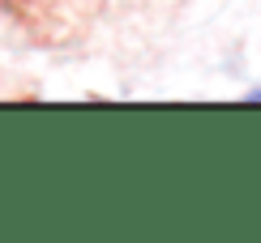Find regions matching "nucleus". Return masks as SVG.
Instances as JSON below:
<instances>
[{"label":"nucleus","mask_w":261,"mask_h":243,"mask_svg":"<svg viewBox=\"0 0 261 243\" xmlns=\"http://www.w3.org/2000/svg\"><path fill=\"white\" fill-rule=\"evenodd\" d=\"M248 98H257V103H261V90H253V94H248Z\"/></svg>","instance_id":"nucleus-1"}]
</instances>
